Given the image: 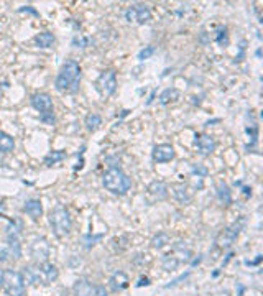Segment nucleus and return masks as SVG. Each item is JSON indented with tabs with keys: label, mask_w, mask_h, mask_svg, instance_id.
<instances>
[{
	"label": "nucleus",
	"mask_w": 263,
	"mask_h": 296,
	"mask_svg": "<svg viewBox=\"0 0 263 296\" xmlns=\"http://www.w3.org/2000/svg\"><path fill=\"white\" fill-rule=\"evenodd\" d=\"M81 78H83V73H81L79 63L74 60H66L56 76L55 88L63 94H76L81 88Z\"/></svg>",
	"instance_id": "f257e3e1"
},
{
	"label": "nucleus",
	"mask_w": 263,
	"mask_h": 296,
	"mask_svg": "<svg viewBox=\"0 0 263 296\" xmlns=\"http://www.w3.org/2000/svg\"><path fill=\"white\" fill-rule=\"evenodd\" d=\"M102 184L109 193L124 196L132 188V178L120 166H110L102 176Z\"/></svg>",
	"instance_id": "f03ea898"
},
{
	"label": "nucleus",
	"mask_w": 263,
	"mask_h": 296,
	"mask_svg": "<svg viewBox=\"0 0 263 296\" xmlns=\"http://www.w3.org/2000/svg\"><path fill=\"white\" fill-rule=\"evenodd\" d=\"M50 224L53 227V232L58 239H63V237H68L71 234L73 229V220L69 216V211L66 207H56L55 211H51L50 214Z\"/></svg>",
	"instance_id": "7ed1b4c3"
},
{
	"label": "nucleus",
	"mask_w": 263,
	"mask_h": 296,
	"mask_svg": "<svg viewBox=\"0 0 263 296\" xmlns=\"http://www.w3.org/2000/svg\"><path fill=\"white\" fill-rule=\"evenodd\" d=\"M9 296H27L25 281L20 271L15 270H4V285Z\"/></svg>",
	"instance_id": "20e7f679"
},
{
	"label": "nucleus",
	"mask_w": 263,
	"mask_h": 296,
	"mask_svg": "<svg viewBox=\"0 0 263 296\" xmlns=\"http://www.w3.org/2000/svg\"><path fill=\"white\" fill-rule=\"evenodd\" d=\"M245 225V219L240 217L238 220H235L232 225H229V227H225L224 230L220 232V234L217 235V239H215V243H217L219 248H229L233 242L237 240V237L240 235V232L243 229Z\"/></svg>",
	"instance_id": "39448f33"
},
{
	"label": "nucleus",
	"mask_w": 263,
	"mask_h": 296,
	"mask_svg": "<svg viewBox=\"0 0 263 296\" xmlns=\"http://www.w3.org/2000/svg\"><path fill=\"white\" fill-rule=\"evenodd\" d=\"M96 88L102 97H110L117 91V74L114 69L102 71L96 81Z\"/></svg>",
	"instance_id": "423d86ee"
},
{
	"label": "nucleus",
	"mask_w": 263,
	"mask_h": 296,
	"mask_svg": "<svg viewBox=\"0 0 263 296\" xmlns=\"http://www.w3.org/2000/svg\"><path fill=\"white\" fill-rule=\"evenodd\" d=\"M125 20L128 23H137V25H145L151 20V10L145 4H135L125 10Z\"/></svg>",
	"instance_id": "0eeeda50"
},
{
	"label": "nucleus",
	"mask_w": 263,
	"mask_h": 296,
	"mask_svg": "<svg viewBox=\"0 0 263 296\" xmlns=\"http://www.w3.org/2000/svg\"><path fill=\"white\" fill-rule=\"evenodd\" d=\"M30 102H32V107L40 112V115L53 114V99L50 94H46V92H37V94H33Z\"/></svg>",
	"instance_id": "6e6552de"
},
{
	"label": "nucleus",
	"mask_w": 263,
	"mask_h": 296,
	"mask_svg": "<svg viewBox=\"0 0 263 296\" xmlns=\"http://www.w3.org/2000/svg\"><path fill=\"white\" fill-rule=\"evenodd\" d=\"M32 257L37 260L38 263H45L48 262L50 257V243L45 237H40L33 243H32Z\"/></svg>",
	"instance_id": "1a4fd4ad"
},
{
	"label": "nucleus",
	"mask_w": 263,
	"mask_h": 296,
	"mask_svg": "<svg viewBox=\"0 0 263 296\" xmlns=\"http://www.w3.org/2000/svg\"><path fill=\"white\" fill-rule=\"evenodd\" d=\"M23 281L30 283V285H45V278H43V271L42 266L38 265H28L23 268Z\"/></svg>",
	"instance_id": "9d476101"
},
{
	"label": "nucleus",
	"mask_w": 263,
	"mask_h": 296,
	"mask_svg": "<svg viewBox=\"0 0 263 296\" xmlns=\"http://www.w3.org/2000/svg\"><path fill=\"white\" fill-rule=\"evenodd\" d=\"M174 155L176 153H174L173 145H169V143L156 145V147L153 148V153H151L155 163H168V161H171L174 158Z\"/></svg>",
	"instance_id": "9b49d317"
},
{
	"label": "nucleus",
	"mask_w": 263,
	"mask_h": 296,
	"mask_svg": "<svg viewBox=\"0 0 263 296\" xmlns=\"http://www.w3.org/2000/svg\"><path fill=\"white\" fill-rule=\"evenodd\" d=\"M194 145L197 148V153H199L201 156H207V155H210L215 150L214 137L207 135V133H199V135H196Z\"/></svg>",
	"instance_id": "f8f14e48"
},
{
	"label": "nucleus",
	"mask_w": 263,
	"mask_h": 296,
	"mask_svg": "<svg viewBox=\"0 0 263 296\" xmlns=\"http://www.w3.org/2000/svg\"><path fill=\"white\" fill-rule=\"evenodd\" d=\"M109 283L114 291H124V289L128 288V285H130V278H128L125 271H115V273L110 276Z\"/></svg>",
	"instance_id": "ddd939ff"
},
{
	"label": "nucleus",
	"mask_w": 263,
	"mask_h": 296,
	"mask_svg": "<svg viewBox=\"0 0 263 296\" xmlns=\"http://www.w3.org/2000/svg\"><path fill=\"white\" fill-rule=\"evenodd\" d=\"M168 189H171L173 197L179 202V204H188V202L191 201V194H189L186 184L176 183V184H171V188H168Z\"/></svg>",
	"instance_id": "4468645a"
},
{
	"label": "nucleus",
	"mask_w": 263,
	"mask_h": 296,
	"mask_svg": "<svg viewBox=\"0 0 263 296\" xmlns=\"http://www.w3.org/2000/svg\"><path fill=\"white\" fill-rule=\"evenodd\" d=\"M94 288L96 285L91 280H87V278H79V280L74 283L73 291H74V296H91L92 291H94Z\"/></svg>",
	"instance_id": "2eb2a0df"
},
{
	"label": "nucleus",
	"mask_w": 263,
	"mask_h": 296,
	"mask_svg": "<svg viewBox=\"0 0 263 296\" xmlns=\"http://www.w3.org/2000/svg\"><path fill=\"white\" fill-rule=\"evenodd\" d=\"M148 193L155 197V199L158 201H163V199H166L168 197V193H169V189L168 186L163 181H153V183H150V186H148Z\"/></svg>",
	"instance_id": "dca6fc26"
},
{
	"label": "nucleus",
	"mask_w": 263,
	"mask_h": 296,
	"mask_svg": "<svg viewBox=\"0 0 263 296\" xmlns=\"http://www.w3.org/2000/svg\"><path fill=\"white\" fill-rule=\"evenodd\" d=\"M23 212L28 214L32 219H38L42 217L43 214V206H42V201L40 199H30L25 202V206H23Z\"/></svg>",
	"instance_id": "f3484780"
},
{
	"label": "nucleus",
	"mask_w": 263,
	"mask_h": 296,
	"mask_svg": "<svg viewBox=\"0 0 263 296\" xmlns=\"http://www.w3.org/2000/svg\"><path fill=\"white\" fill-rule=\"evenodd\" d=\"M33 42L35 45L38 46V48H53L56 43V37L53 35L51 32H42V33H38L37 37L33 38Z\"/></svg>",
	"instance_id": "a211bd4d"
},
{
	"label": "nucleus",
	"mask_w": 263,
	"mask_h": 296,
	"mask_svg": "<svg viewBox=\"0 0 263 296\" xmlns=\"http://www.w3.org/2000/svg\"><path fill=\"white\" fill-rule=\"evenodd\" d=\"M42 266V271H43V278H45V285H50V283L56 281L58 276H60V271L53 263L50 262H45V263H40Z\"/></svg>",
	"instance_id": "6ab92c4d"
},
{
	"label": "nucleus",
	"mask_w": 263,
	"mask_h": 296,
	"mask_svg": "<svg viewBox=\"0 0 263 296\" xmlns=\"http://www.w3.org/2000/svg\"><path fill=\"white\" fill-rule=\"evenodd\" d=\"M15 148V140L14 137L9 135L7 132H2L0 130V153L7 155L10 152H14Z\"/></svg>",
	"instance_id": "aec40b11"
},
{
	"label": "nucleus",
	"mask_w": 263,
	"mask_h": 296,
	"mask_svg": "<svg viewBox=\"0 0 263 296\" xmlns=\"http://www.w3.org/2000/svg\"><path fill=\"white\" fill-rule=\"evenodd\" d=\"M217 199L222 206H229L232 202V193H230V188L227 186L224 181H220L217 184Z\"/></svg>",
	"instance_id": "412c9836"
},
{
	"label": "nucleus",
	"mask_w": 263,
	"mask_h": 296,
	"mask_svg": "<svg viewBox=\"0 0 263 296\" xmlns=\"http://www.w3.org/2000/svg\"><path fill=\"white\" fill-rule=\"evenodd\" d=\"M179 97H181V92L178 89L168 88L160 94V104L161 106H168V104H171V102H176Z\"/></svg>",
	"instance_id": "4be33fe9"
},
{
	"label": "nucleus",
	"mask_w": 263,
	"mask_h": 296,
	"mask_svg": "<svg viewBox=\"0 0 263 296\" xmlns=\"http://www.w3.org/2000/svg\"><path fill=\"white\" fill-rule=\"evenodd\" d=\"M214 42L217 43L222 48H227L229 46V33H227V27L219 25L214 32Z\"/></svg>",
	"instance_id": "5701e85b"
},
{
	"label": "nucleus",
	"mask_w": 263,
	"mask_h": 296,
	"mask_svg": "<svg viewBox=\"0 0 263 296\" xmlns=\"http://www.w3.org/2000/svg\"><path fill=\"white\" fill-rule=\"evenodd\" d=\"M84 124H86V129L89 132H96L99 127L102 125V117L97 112H91V114L86 115Z\"/></svg>",
	"instance_id": "b1692460"
},
{
	"label": "nucleus",
	"mask_w": 263,
	"mask_h": 296,
	"mask_svg": "<svg viewBox=\"0 0 263 296\" xmlns=\"http://www.w3.org/2000/svg\"><path fill=\"white\" fill-rule=\"evenodd\" d=\"M168 243H169V235L166 232H158L153 239H151V247L156 248V250H160V248L168 245Z\"/></svg>",
	"instance_id": "393cba45"
},
{
	"label": "nucleus",
	"mask_w": 263,
	"mask_h": 296,
	"mask_svg": "<svg viewBox=\"0 0 263 296\" xmlns=\"http://www.w3.org/2000/svg\"><path fill=\"white\" fill-rule=\"evenodd\" d=\"M64 158H66V153H64V152H51L50 155L45 156V165L46 166L58 165V163H61Z\"/></svg>",
	"instance_id": "a878e982"
},
{
	"label": "nucleus",
	"mask_w": 263,
	"mask_h": 296,
	"mask_svg": "<svg viewBox=\"0 0 263 296\" xmlns=\"http://www.w3.org/2000/svg\"><path fill=\"white\" fill-rule=\"evenodd\" d=\"M155 55V46H145V48L140 51L138 53V60L140 61H145V60H148L150 56H153Z\"/></svg>",
	"instance_id": "bb28decb"
},
{
	"label": "nucleus",
	"mask_w": 263,
	"mask_h": 296,
	"mask_svg": "<svg viewBox=\"0 0 263 296\" xmlns=\"http://www.w3.org/2000/svg\"><path fill=\"white\" fill-rule=\"evenodd\" d=\"M40 120L46 125H55L56 124V117L55 114H46V115H40Z\"/></svg>",
	"instance_id": "cd10ccee"
},
{
	"label": "nucleus",
	"mask_w": 263,
	"mask_h": 296,
	"mask_svg": "<svg viewBox=\"0 0 263 296\" xmlns=\"http://www.w3.org/2000/svg\"><path fill=\"white\" fill-rule=\"evenodd\" d=\"M91 296H109V293H107V289H105V286L97 285V286L94 288V291H92Z\"/></svg>",
	"instance_id": "c85d7f7f"
},
{
	"label": "nucleus",
	"mask_w": 263,
	"mask_h": 296,
	"mask_svg": "<svg viewBox=\"0 0 263 296\" xmlns=\"http://www.w3.org/2000/svg\"><path fill=\"white\" fill-rule=\"evenodd\" d=\"M73 43H74V45H81L79 48H86V46L89 45V40H86V38H83V37H81V38L76 37Z\"/></svg>",
	"instance_id": "c756f323"
},
{
	"label": "nucleus",
	"mask_w": 263,
	"mask_h": 296,
	"mask_svg": "<svg viewBox=\"0 0 263 296\" xmlns=\"http://www.w3.org/2000/svg\"><path fill=\"white\" fill-rule=\"evenodd\" d=\"M20 12H30V14H33V15H38V12L37 10H33L30 5L28 7H23V9H20Z\"/></svg>",
	"instance_id": "7c9ffc66"
},
{
	"label": "nucleus",
	"mask_w": 263,
	"mask_h": 296,
	"mask_svg": "<svg viewBox=\"0 0 263 296\" xmlns=\"http://www.w3.org/2000/svg\"><path fill=\"white\" fill-rule=\"evenodd\" d=\"M143 285H150V280H148V278H142V280H140L138 286H143Z\"/></svg>",
	"instance_id": "2f4dec72"
},
{
	"label": "nucleus",
	"mask_w": 263,
	"mask_h": 296,
	"mask_svg": "<svg viewBox=\"0 0 263 296\" xmlns=\"http://www.w3.org/2000/svg\"><path fill=\"white\" fill-rule=\"evenodd\" d=\"M4 212H5V204L4 202H0V216L4 217Z\"/></svg>",
	"instance_id": "473e14b6"
},
{
	"label": "nucleus",
	"mask_w": 263,
	"mask_h": 296,
	"mask_svg": "<svg viewBox=\"0 0 263 296\" xmlns=\"http://www.w3.org/2000/svg\"><path fill=\"white\" fill-rule=\"evenodd\" d=\"M4 285V270H0V286Z\"/></svg>",
	"instance_id": "72a5a7b5"
}]
</instances>
